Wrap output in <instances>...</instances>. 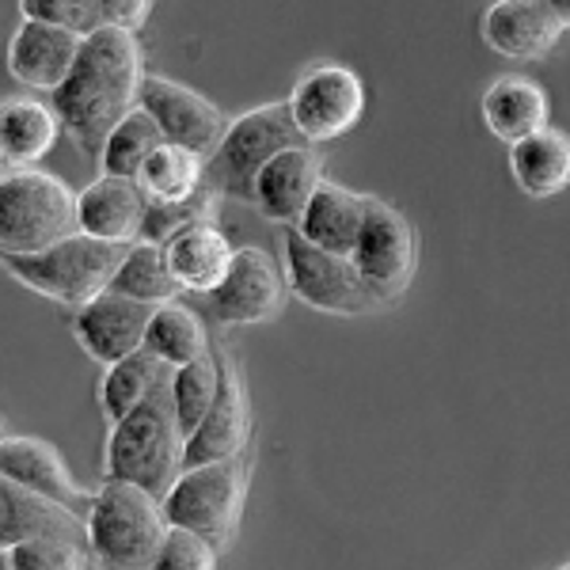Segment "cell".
<instances>
[{
  "mask_svg": "<svg viewBox=\"0 0 570 570\" xmlns=\"http://www.w3.org/2000/svg\"><path fill=\"white\" fill-rule=\"evenodd\" d=\"M556 570H570V563H563V567H556Z\"/></svg>",
  "mask_w": 570,
  "mask_h": 570,
  "instance_id": "cell-38",
  "label": "cell"
},
{
  "mask_svg": "<svg viewBox=\"0 0 570 570\" xmlns=\"http://www.w3.org/2000/svg\"><path fill=\"white\" fill-rule=\"evenodd\" d=\"M305 137L297 134L289 104H263L247 115L233 118L220 149L206 160V187L214 195L252 202L255 179L274 156L301 149Z\"/></svg>",
  "mask_w": 570,
  "mask_h": 570,
  "instance_id": "cell-5",
  "label": "cell"
},
{
  "mask_svg": "<svg viewBox=\"0 0 570 570\" xmlns=\"http://www.w3.org/2000/svg\"><path fill=\"white\" fill-rule=\"evenodd\" d=\"M164 537L168 521L160 499L134 483L107 480L88 505L85 544L99 570H153Z\"/></svg>",
  "mask_w": 570,
  "mask_h": 570,
  "instance_id": "cell-3",
  "label": "cell"
},
{
  "mask_svg": "<svg viewBox=\"0 0 570 570\" xmlns=\"http://www.w3.org/2000/svg\"><path fill=\"white\" fill-rule=\"evenodd\" d=\"M110 293H122V297L137 301V305H149V308L171 305L176 293H179V285L168 271L164 247L145 244V240L126 247L122 263H118L115 278H110Z\"/></svg>",
  "mask_w": 570,
  "mask_h": 570,
  "instance_id": "cell-29",
  "label": "cell"
},
{
  "mask_svg": "<svg viewBox=\"0 0 570 570\" xmlns=\"http://www.w3.org/2000/svg\"><path fill=\"white\" fill-rule=\"evenodd\" d=\"M282 244L285 282H289L293 297H301L320 312H331V316H362V312L381 308V301L370 293V285L362 282L351 259L308 244L297 228H289Z\"/></svg>",
  "mask_w": 570,
  "mask_h": 570,
  "instance_id": "cell-8",
  "label": "cell"
},
{
  "mask_svg": "<svg viewBox=\"0 0 570 570\" xmlns=\"http://www.w3.org/2000/svg\"><path fill=\"white\" fill-rule=\"evenodd\" d=\"M137 107L160 126L164 141L179 145V149L195 153L202 160H209V156L220 149L228 126H233V118L217 104H209L206 96H198L195 88L179 85V80H168V77H149V72H145V80H141Z\"/></svg>",
  "mask_w": 570,
  "mask_h": 570,
  "instance_id": "cell-10",
  "label": "cell"
},
{
  "mask_svg": "<svg viewBox=\"0 0 570 570\" xmlns=\"http://www.w3.org/2000/svg\"><path fill=\"white\" fill-rule=\"evenodd\" d=\"M0 438H4V426H0Z\"/></svg>",
  "mask_w": 570,
  "mask_h": 570,
  "instance_id": "cell-39",
  "label": "cell"
},
{
  "mask_svg": "<svg viewBox=\"0 0 570 570\" xmlns=\"http://www.w3.org/2000/svg\"><path fill=\"white\" fill-rule=\"evenodd\" d=\"M0 475L27 487L31 494L58 502L61 510L77 513L80 521L88 518V505L96 499V491H85L72 480L58 449L39 438H0Z\"/></svg>",
  "mask_w": 570,
  "mask_h": 570,
  "instance_id": "cell-15",
  "label": "cell"
},
{
  "mask_svg": "<svg viewBox=\"0 0 570 570\" xmlns=\"http://www.w3.org/2000/svg\"><path fill=\"white\" fill-rule=\"evenodd\" d=\"M171 373L176 370H168V365L145 351V346L137 354L110 365L107 376L99 381V403H104V415L110 419V426L122 422L134 407H141L160 384L171 381Z\"/></svg>",
  "mask_w": 570,
  "mask_h": 570,
  "instance_id": "cell-27",
  "label": "cell"
},
{
  "mask_svg": "<svg viewBox=\"0 0 570 570\" xmlns=\"http://www.w3.org/2000/svg\"><path fill=\"white\" fill-rule=\"evenodd\" d=\"M8 570H88L91 556L77 532H46L4 551Z\"/></svg>",
  "mask_w": 570,
  "mask_h": 570,
  "instance_id": "cell-33",
  "label": "cell"
},
{
  "mask_svg": "<svg viewBox=\"0 0 570 570\" xmlns=\"http://www.w3.org/2000/svg\"><path fill=\"white\" fill-rule=\"evenodd\" d=\"M483 42L518 61H540L556 50L563 23L551 12V0H499L483 12Z\"/></svg>",
  "mask_w": 570,
  "mask_h": 570,
  "instance_id": "cell-17",
  "label": "cell"
},
{
  "mask_svg": "<svg viewBox=\"0 0 570 570\" xmlns=\"http://www.w3.org/2000/svg\"><path fill=\"white\" fill-rule=\"evenodd\" d=\"M137 187H141L145 198L160 202V206L183 202L206 187V160L179 149V145H160L137 176Z\"/></svg>",
  "mask_w": 570,
  "mask_h": 570,
  "instance_id": "cell-31",
  "label": "cell"
},
{
  "mask_svg": "<svg viewBox=\"0 0 570 570\" xmlns=\"http://www.w3.org/2000/svg\"><path fill=\"white\" fill-rule=\"evenodd\" d=\"M220 551L187 529H171L153 559V570H217Z\"/></svg>",
  "mask_w": 570,
  "mask_h": 570,
  "instance_id": "cell-35",
  "label": "cell"
},
{
  "mask_svg": "<svg viewBox=\"0 0 570 570\" xmlns=\"http://www.w3.org/2000/svg\"><path fill=\"white\" fill-rule=\"evenodd\" d=\"M145 351L160 357L168 370H183V365L206 357L214 346H209L206 324H202L198 312L171 301V305H160L153 312L149 331H145Z\"/></svg>",
  "mask_w": 570,
  "mask_h": 570,
  "instance_id": "cell-28",
  "label": "cell"
},
{
  "mask_svg": "<svg viewBox=\"0 0 570 570\" xmlns=\"http://www.w3.org/2000/svg\"><path fill=\"white\" fill-rule=\"evenodd\" d=\"M0 176H4V156H0Z\"/></svg>",
  "mask_w": 570,
  "mask_h": 570,
  "instance_id": "cell-37",
  "label": "cell"
},
{
  "mask_svg": "<svg viewBox=\"0 0 570 570\" xmlns=\"http://www.w3.org/2000/svg\"><path fill=\"white\" fill-rule=\"evenodd\" d=\"M247 494V461H214L198 468H183L168 494H164V521L171 529H187L195 537L209 540L217 551L233 544L236 525H240Z\"/></svg>",
  "mask_w": 570,
  "mask_h": 570,
  "instance_id": "cell-6",
  "label": "cell"
},
{
  "mask_svg": "<svg viewBox=\"0 0 570 570\" xmlns=\"http://www.w3.org/2000/svg\"><path fill=\"white\" fill-rule=\"evenodd\" d=\"M20 12L23 20L66 27V31L88 39V35L104 31V27L137 35L149 20L153 4L149 0H23Z\"/></svg>",
  "mask_w": 570,
  "mask_h": 570,
  "instance_id": "cell-22",
  "label": "cell"
},
{
  "mask_svg": "<svg viewBox=\"0 0 570 570\" xmlns=\"http://www.w3.org/2000/svg\"><path fill=\"white\" fill-rule=\"evenodd\" d=\"M183 449H187V434L179 426L168 381L141 407L115 422L107 438V480L134 483L164 502V494L183 475Z\"/></svg>",
  "mask_w": 570,
  "mask_h": 570,
  "instance_id": "cell-2",
  "label": "cell"
},
{
  "mask_svg": "<svg viewBox=\"0 0 570 570\" xmlns=\"http://www.w3.org/2000/svg\"><path fill=\"white\" fill-rule=\"evenodd\" d=\"M46 532H77L85 537V521L77 513L61 510L58 502L31 494L27 487L0 475V551H12L16 544Z\"/></svg>",
  "mask_w": 570,
  "mask_h": 570,
  "instance_id": "cell-25",
  "label": "cell"
},
{
  "mask_svg": "<svg viewBox=\"0 0 570 570\" xmlns=\"http://www.w3.org/2000/svg\"><path fill=\"white\" fill-rule=\"evenodd\" d=\"M145 209H149V198L141 195L137 183L99 176L77 195V225L91 240L130 247L141 236Z\"/></svg>",
  "mask_w": 570,
  "mask_h": 570,
  "instance_id": "cell-19",
  "label": "cell"
},
{
  "mask_svg": "<svg viewBox=\"0 0 570 570\" xmlns=\"http://www.w3.org/2000/svg\"><path fill=\"white\" fill-rule=\"evenodd\" d=\"M551 12L559 16V23H563V31L570 27V0H559V4H551Z\"/></svg>",
  "mask_w": 570,
  "mask_h": 570,
  "instance_id": "cell-36",
  "label": "cell"
},
{
  "mask_svg": "<svg viewBox=\"0 0 570 570\" xmlns=\"http://www.w3.org/2000/svg\"><path fill=\"white\" fill-rule=\"evenodd\" d=\"M247 438H252V407H247L244 376H240V370H236L233 357L220 354V381H217L214 407L206 411L202 426L187 438L183 468H198V464L244 456Z\"/></svg>",
  "mask_w": 570,
  "mask_h": 570,
  "instance_id": "cell-13",
  "label": "cell"
},
{
  "mask_svg": "<svg viewBox=\"0 0 570 570\" xmlns=\"http://www.w3.org/2000/svg\"><path fill=\"white\" fill-rule=\"evenodd\" d=\"M351 263L381 305L403 297L419 266V240H415L411 220L395 206H389V202L370 198V206H365V225L354 244Z\"/></svg>",
  "mask_w": 570,
  "mask_h": 570,
  "instance_id": "cell-9",
  "label": "cell"
},
{
  "mask_svg": "<svg viewBox=\"0 0 570 570\" xmlns=\"http://www.w3.org/2000/svg\"><path fill=\"white\" fill-rule=\"evenodd\" d=\"M160 145H168L160 134V126H156L153 118L137 107L134 115H126L122 122L110 130L104 153H99V176L137 183L141 168L149 164V156L160 149Z\"/></svg>",
  "mask_w": 570,
  "mask_h": 570,
  "instance_id": "cell-30",
  "label": "cell"
},
{
  "mask_svg": "<svg viewBox=\"0 0 570 570\" xmlns=\"http://www.w3.org/2000/svg\"><path fill=\"white\" fill-rule=\"evenodd\" d=\"M320 183H324V160L312 145H301V149H289L266 164L259 179H255L252 202L263 217L297 225L312 195L320 190Z\"/></svg>",
  "mask_w": 570,
  "mask_h": 570,
  "instance_id": "cell-18",
  "label": "cell"
},
{
  "mask_svg": "<svg viewBox=\"0 0 570 570\" xmlns=\"http://www.w3.org/2000/svg\"><path fill=\"white\" fill-rule=\"evenodd\" d=\"M77 195L42 168H8L0 176V259L39 255L77 236Z\"/></svg>",
  "mask_w": 570,
  "mask_h": 570,
  "instance_id": "cell-4",
  "label": "cell"
},
{
  "mask_svg": "<svg viewBox=\"0 0 570 570\" xmlns=\"http://www.w3.org/2000/svg\"><path fill=\"white\" fill-rule=\"evenodd\" d=\"M122 255H126L122 244H104L77 233L69 240L46 247L39 255H16V259H0V263L27 289L80 308L110 289V278H115Z\"/></svg>",
  "mask_w": 570,
  "mask_h": 570,
  "instance_id": "cell-7",
  "label": "cell"
},
{
  "mask_svg": "<svg viewBox=\"0 0 570 570\" xmlns=\"http://www.w3.org/2000/svg\"><path fill=\"white\" fill-rule=\"evenodd\" d=\"M214 320L228 327H255L274 320L285 305V274L263 247H240L225 282L206 297Z\"/></svg>",
  "mask_w": 570,
  "mask_h": 570,
  "instance_id": "cell-12",
  "label": "cell"
},
{
  "mask_svg": "<svg viewBox=\"0 0 570 570\" xmlns=\"http://www.w3.org/2000/svg\"><path fill=\"white\" fill-rule=\"evenodd\" d=\"M217 381H220V354L209 351L198 362L183 365V370L171 373V403H176V415L183 434H195L206 419V411L214 407L217 395Z\"/></svg>",
  "mask_w": 570,
  "mask_h": 570,
  "instance_id": "cell-32",
  "label": "cell"
},
{
  "mask_svg": "<svg viewBox=\"0 0 570 570\" xmlns=\"http://www.w3.org/2000/svg\"><path fill=\"white\" fill-rule=\"evenodd\" d=\"M214 206H217V195L209 187H202L198 195L183 198V202H168V206H160V202H149V209H145V220H141V236L137 240L145 244H168L171 236L183 233L187 225H198V220H209L214 217Z\"/></svg>",
  "mask_w": 570,
  "mask_h": 570,
  "instance_id": "cell-34",
  "label": "cell"
},
{
  "mask_svg": "<svg viewBox=\"0 0 570 570\" xmlns=\"http://www.w3.org/2000/svg\"><path fill=\"white\" fill-rule=\"evenodd\" d=\"M153 312L156 308L137 305V301L122 297V293L107 289L96 301L77 308L72 335H77V343L85 346L88 357H96L99 365H115L145 346V331H149Z\"/></svg>",
  "mask_w": 570,
  "mask_h": 570,
  "instance_id": "cell-14",
  "label": "cell"
},
{
  "mask_svg": "<svg viewBox=\"0 0 570 570\" xmlns=\"http://www.w3.org/2000/svg\"><path fill=\"white\" fill-rule=\"evenodd\" d=\"M365 206H370V195H354V190L324 179L293 228H297L308 244L351 259L357 236H362V225H365Z\"/></svg>",
  "mask_w": 570,
  "mask_h": 570,
  "instance_id": "cell-21",
  "label": "cell"
},
{
  "mask_svg": "<svg viewBox=\"0 0 570 570\" xmlns=\"http://www.w3.org/2000/svg\"><path fill=\"white\" fill-rule=\"evenodd\" d=\"M61 122L50 104L39 99H4L0 104V156L4 168H35L58 145Z\"/></svg>",
  "mask_w": 570,
  "mask_h": 570,
  "instance_id": "cell-26",
  "label": "cell"
},
{
  "mask_svg": "<svg viewBox=\"0 0 570 570\" xmlns=\"http://www.w3.org/2000/svg\"><path fill=\"white\" fill-rule=\"evenodd\" d=\"M141 80L145 69L137 35L104 27L80 42L77 66L66 77V85L50 96V107L61 130L72 137V145L99 160L110 130L137 110Z\"/></svg>",
  "mask_w": 570,
  "mask_h": 570,
  "instance_id": "cell-1",
  "label": "cell"
},
{
  "mask_svg": "<svg viewBox=\"0 0 570 570\" xmlns=\"http://www.w3.org/2000/svg\"><path fill=\"white\" fill-rule=\"evenodd\" d=\"M80 42L85 39L66 31V27L20 20L12 42H8V69H12V77L23 88L53 96V91L66 85L72 66H77Z\"/></svg>",
  "mask_w": 570,
  "mask_h": 570,
  "instance_id": "cell-16",
  "label": "cell"
},
{
  "mask_svg": "<svg viewBox=\"0 0 570 570\" xmlns=\"http://www.w3.org/2000/svg\"><path fill=\"white\" fill-rule=\"evenodd\" d=\"M510 171L513 183L529 198H551L570 187V134L544 126V130L521 137L510 145Z\"/></svg>",
  "mask_w": 570,
  "mask_h": 570,
  "instance_id": "cell-24",
  "label": "cell"
},
{
  "mask_svg": "<svg viewBox=\"0 0 570 570\" xmlns=\"http://www.w3.org/2000/svg\"><path fill=\"white\" fill-rule=\"evenodd\" d=\"M233 255H236L233 244H228V236L220 233L214 220L187 225L183 233H176L164 244V259H168L171 278H176L179 289H190L198 297H209L225 282Z\"/></svg>",
  "mask_w": 570,
  "mask_h": 570,
  "instance_id": "cell-20",
  "label": "cell"
},
{
  "mask_svg": "<svg viewBox=\"0 0 570 570\" xmlns=\"http://www.w3.org/2000/svg\"><path fill=\"white\" fill-rule=\"evenodd\" d=\"M483 122L499 141L518 145L521 137L537 134L548 126V96L537 80L529 77H499L483 91Z\"/></svg>",
  "mask_w": 570,
  "mask_h": 570,
  "instance_id": "cell-23",
  "label": "cell"
},
{
  "mask_svg": "<svg viewBox=\"0 0 570 570\" xmlns=\"http://www.w3.org/2000/svg\"><path fill=\"white\" fill-rule=\"evenodd\" d=\"M365 110V88L346 66H312L289 91V115L305 145H327L354 130Z\"/></svg>",
  "mask_w": 570,
  "mask_h": 570,
  "instance_id": "cell-11",
  "label": "cell"
}]
</instances>
